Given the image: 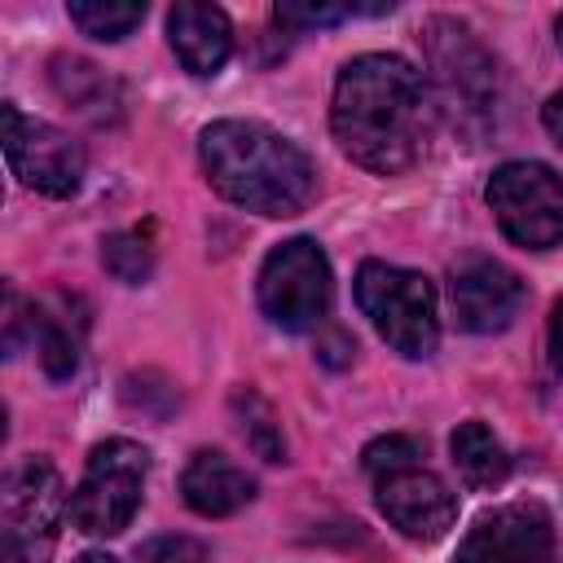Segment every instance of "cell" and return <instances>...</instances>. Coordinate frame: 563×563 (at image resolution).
Listing matches in <instances>:
<instances>
[{
    "label": "cell",
    "mask_w": 563,
    "mask_h": 563,
    "mask_svg": "<svg viewBox=\"0 0 563 563\" xmlns=\"http://www.w3.org/2000/svg\"><path fill=\"white\" fill-rule=\"evenodd\" d=\"M435 114L427 79L396 53L352 57L334 79L330 128L339 150L365 172H409L431 145Z\"/></svg>",
    "instance_id": "obj_1"
},
{
    "label": "cell",
    "mask_w": 563,
    "mask_h": 563,
    "mask_svg": "<svg viewBox=\"0 0 563 563\" xmlns=\"http://www.w3.org/2000/svg\"><path fill=\"white\" fill-rule=\"evenodd\" d=\"M202 172L220 198L255 216H299L317 194L312 158L255 119H220L198 141Z\"/></svg>",
    "instance_id": "obj_2"
},
{
    "label": "cell",
    "mask_w": 563,
    "mask_h": 563,
    "mask_svg": "<svg viewBox=\"0 0 563 563\" xmlns=\"http://www.w3.org/2000/svg\"><path fill=\"white\" fill-rule=\"evenodd\" d=\"M422 48L431 62L435 106L479 141L497 123V62L479 44V35L457 18H431L422 26Z\"/></svg>",
    "instance_id": "obj_3"
},
{
    "label": "cell",
    "mask_w": 563,
    "mask_h": 563,
    "mask_svg": "<svg viewBox=\"0 0 563 563\" xmlns=\"http://www.w3.org/2000/svg\"><path fill=\"white\" fill-rule=\"evenodd\" d=\"M356 303L369 317V325L400 352V356H431L440 339V317H435V286L431 277L413 268H396L383 260L361 264L356 273Z\"/></svg>",
    "instance_id": "obj_4"
},
{
    "label": "cell",
    "mask_w": 563,
    "mask_h": 563,
    "mask_svg": "<svg viewBox=\"0 0 563 563\" xmlns=\"http://www.w3.org/2000/svg\"><path fill=\"white\" fill-rule=\"evenodd\" d=\"M62 515H70V497L53 462L22 457L0 488V563H44Z\"/></svg>",
    "instance_id": "obj_5"
},
{
    "label": "cell",
    "mask_w": 563,
    "mask_h": 563,
    "mask_svg": "<svg viewBox=\"0 0 563 563\" xmlns=\"http://www.w3.org/2000/svg\"><path fill=\"white\" fill-rule=\"evenodd\" d=\"M145 471H150V453L136 440L97 444L70 493V523L88 537H119L141 506Z\"/></svg>",
    "instance_id": "obj_6"
},
{
    "label": "cell",
    "mask_w": 563,
    "mask_h": 563,
    "mask_svg": "<svg viewBox=\"0 0 563 563\" xmlns=\"http://www.w3.org/2000/svg\"><path fill=\"white\" fill-rule=\"evenodd\" d=\"M488 207L515 246L550 251L563 242V176L545 163H501L488 180Z\"/></svg>",
    "instance_id": "obj_7"
},
{
    "label": "cell",
    "mask_w": 563,
    "mask_h": 563,
    "mask_svg": "<svg viewBox=\"0 0 563 563\" xmlns=\"http://www.w3.org/2000/svg\"><path fill=\"white\" fill-rule=\"evenodd\" d=\"M260 308L282 330H312L330 312V264L312 238H290L260 264Z\"/></svg>",
    "instance_id": "obj_8"
},
{
    "label": "cell",
    "mask_w": 563,
    "mask_h": 563,
    "mask_svg": "<svg viewBox=\"0 0 563 563\" xmlns=\"http://www.w3.org/2000/svg\"><path fill=\"white\" fill-rule=\"evenodd\" d=\"M0 114H4V158L13 176L35 194L70 198L84 185V167H88L84 145L62 128L22 114L13 101H4Z\"/></svg>",
    "instance_id": "obj_9"
},
{
    "label": "cell",
    "mask_w": 563,
    "mask_h": 563,
    "mask_svg": "<svg viewBox=\"0 0 563 563\" xmlns=\"http://www.w3.org/2000/svg\"><path fill=\"white\" fill-rule=\"evenodd\" d=\"M554 519L541 501H506L484 510L462 537L453 563H550Z\"/></svg>",
    "instance_id": "obj_10"
},
{
    "label": "cell",
    "mask_w": 563,
    "mask_h": 563,
    "mask_svg": "<svg viewBox=\"0 0 563 563\" xmlns=\"http://www.w3.org/2000/svg\"><path fill=\"white\" fill-rule=\"evenodd\" d=\"M449 303H453V317L462 330L497 334L519 317L523 282L515 268H506L493 255H466L449 273Z\"/></svg>",
    "instance_id": "obj_11"
},
{
    "label": "cell",
    "mask_w": 563,
    "mask_h": 563,
    "mask_svg": "<svg viewBox=\"0 0 563 563\" xmlns=\"http://www.w3.org/2000/svg\"><path fill=\"white\" fill-rule=\"evenodd\" d=\"M374 493H378V510L387 515V523L409 541H440L457 519V497L422 462L378 475Z\"/></svg>",
    "instance_id": "obj_12"
},
{
    "label": "cell",
    "mask_w": 563,
    "mask_h": 563,
    "mask_svg": "<svg viewBox=\"0 0 563 563\" xmlns=\"http://www.w3.org/2000/svg\"><path fill=\"white\" fill-rule=\"evenodd\" d=\"M167 40H172L180 66L198 79L216 75L233 53V26H229L224 9L198 4V0H180L167 13Z\"/></svg>",
    "instance_id": "obj_13"
},
{
    "label": "cell",
    "mask_w": 563,
    "mask_h": 563,
    "mask_svg": "<svg viewBox=\"0 0 563 563\" xmlns=\"http://www.w3.org/2000/svg\"><path fill=\"white\" fill-rule=\"evenodd\" d=\"M84 334H88V303L79 295H48L35 299V317H31V339L40 352V365L48 378H70L79 369V352H84Z\"/></svg>",
    "instance_id": "obj_14"
},
{
    "label": "cell",
    "mask_w": 563,
    "mask_h": 563,
    "mask_svg": "<svg viewBox=\"0 0 563 563\" xmlns=\"http://www.w3.org/2000/svg\"><path fill=\"white\" fill-rule=\"evenodd\" d=\"M180 493H185L189 510H198L207 519H224L255 497V479L220 449H198L180 471Z\"/></svg>",
    "instance_id": "obj_15"
},
{
    "label": "cell",
    "mask_w": 563,
    "mask_h": 563,
    "mask_svg": "<svg viewBox=\"0 0 563 563\" xmlns=\"http://www.w3.org/2000/svg\"><path fill=\"white\" fill-rule=\"evenodd\" d=\"M53 88L62 101H70L92 123H114L123 114L119 84L88 57H53Z\"/></svg>",
    "instance_id": "obj_16"
},
{
    "label": "cell",
    "mask_w": 563,
    "mask_h": 563,
    "mask_svg": "<svg viewBox=\"0 0 563 563\" xmlns=\"http://www.w3.org/2000/svg\"><path fill=\"white\" fill-rule=\"evenodd\" d=\"M449 449H453V466H457V475L466 479V488H497V484H506V475H510V453H506V444L484 427V422H462L457 431H453V440H449Z\"/></svg>",
    "instance_id": "obj_17"
},
{
    "label": "cell",
    "mask_w": 563,
    "mask_h": 563,
    "mask_svg": "<svg viewBox=\"0 0 563 563\" xmlns=\"http://www.w3.org/2000/svg\"><path fill=\"white\" fill-rule=\"evenodd\" d=\"M66 13H70V22H75L84 35L114 44V40H123L132 26H141L145 4H141V0H70Z\"/></svg>",
    "instance_id": "obj_18"
},
{
    "label": "cell",
    "mask_w": 563,
    "mask_h": 563,
    "mask_svg": "<svg viewBox=\"0 0 563 563\" xmlns=\"http://www.w3.org/2000/svg\"><path fill=\"white\" fill-rule=\"evenodd\" d=\"M101 264H106L110 277H119L128 286H141L154 273V246L145 242L141 229H123V233H110L101 242Z\"/></svg>",
    "instance_id": "obj_19"
},
{
    "label": "cell",
    "mask_w": 563,
    "mask_h": 563,
    "mask_svg": "<svg viewBox=\"0 0 563 563\" xmlns=\"http://www.w3.org/2000/svg\"><path fill=\"white\" fill-rule=\"evenodd\" d=\"M233 405L242 409V431H246L251 449H255L264 462H286V440H282V427L273 422V409H268L255 391H238Z\"/></svg>",
    "instance_id": "obj_20"
},
{
    "label": "cell",
    "mask_w": 563,
    "mask_h": 563,
    "mask_svg": "<svg viewBox=\"0 0 563 563\" xmlns=\"http://www.w3.org/2000/svg\"><path fill=\"white\" fill-rule=\"evenodd\" d=\"M391 4H321V0H282L277 4V22H290V26H334L343 18H356V13H387Z\"/></svg>",
    "instance_id": "obj_21"
},
{
    "label": "cell",
    "mask_w": 563,
    "mask_h": 563,
    "mask_svg": "<svg viewBox=\"0 0 563 563\" xmlns=\"http://www.w3.org/2000/svg\"><path fill=\"white\" fill-rule=\"evenodd\" d=\"M418 457H422V444H418V440H409V435H383V440L365 444L361 466L378 479V475L400 471V466H409V462H418Z\"/></svg>",
    "instance_id": "obj_22"
},
{
    "label": "cell",
    "mask_w": 563,
    "mask_h": 563,
    "mask_svg": "<svg viewBox=\"0 0 563 563\" xmlns=\"http://www.w3.org/2000/svg\"><path fill=\"white\" fill-rule=\"evenodd\" d=\"M136 563H211V550L194 537H180V532H167V537H154L136 550Z\"/></svg>",
    "instance_id": "obj_23"
},
{
    "label": "cell",
    "mask_w": 563,
    "mask_h": 563,
    "mask_svg": "<svg viewBox=\"0 0 563 563\" xmlns=\"http://www.w3.org/2000/svg\"><path fill=\"white\" fill-rule=\"evenodd\" d=\"M541 123H545V132L563 145V92H554V97L541 106Z\"/></svg>",
    "instance_id": "obj_24"
},
{
    "label": "cell",
    "mask_w": 563,
    "mask_h": 563,
    "mask_svg": "<svg viewBox=\"0 0 563 563\" xmlns=\"http://www.w3.org/2000/svg\"><path fill=\"white\" fill-rule=\"evenodd\" d=\"M550 361L563 374V299L554 303V317H550Z\"/></svg>",
    "instance_id": "obj_25"
},
{
    "label": "cell",
    "mask_w": 563,
    "mask_h": 563,
    "mask_svg": "<svg viewBox=\"0 0 563 563\" xmlns=\"http://www.w3.org/2000/svg\"><path fill=\"white\" fill-rule=\"evenodd\" d=\"M70 563H119L114 554H106V550H84V554H75Z\"/></svg>",
    "instance_id": "obj_26"
},
{
    "label": "cell",
    "mask_w": 563,
    "mask_h": 563,
    "mask_svg": "<svg viewBox=\"0 0 563 563\" xmlns=\"http://www.w3.org/2000/svg\"><path fill=\"white\" fill-rule=\"evenodd\" d=\"M554 31H559V48H563V13H559V22H554Z\"/></svg>",
    "instance_id": "obj_27"
}]
</instances>
